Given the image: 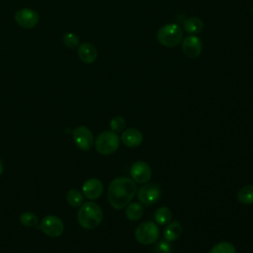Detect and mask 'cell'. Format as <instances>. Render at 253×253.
Wrapping results in <instances>:
<instances>
[{"label": "cell", "instance_id": "obj_1", "mask_svg": "<svg viewBox=\"0 0 253 253\" xmlns=\"http://www.w3.org/2000/svg\"><path fill=\"white\" fill-rule=\"evenodd\" d=\"M135 182L126 177L114 179L108 187V201L115 210L126 208L136 194Z\"/></svg>", "mask_w": 253, "mask_h": 253}, {"label": "cell", "instance_id": "obj_2", "mask_svg": "<svg viewBox=\"0 0 253 253\" xmlns=\"http://www.w3.org/2000/svg\"><path fill=\"white\" fill-rule=\"evenodd\" d=\"M103 211L95 202H86L81 205L77 219L79 224L85 229H94L98 227L103 220Z\"/></svg>", "mask_w": 253, "mask_h": 253}, {"label": "cell", "instance_id": "obj_3", "mask_svg": "<svg viewBox=\"0 0 253 253\" xmlns=\"http://www.w3.org/2000/svg\"><path fill=\"white\" fill-rule=\"evenodd\" d=\"M183 40V31L177 24H166L157 31V41L166 47H174Z\"/></svg>", "mask_w": 253, "mask_h": 253}, {"label": "cell", "instance_id": "obj_4", "mask_svg": "<svg viewBox=\"0 0 253 253\" xmlns=\"http://www.w3.org/2000/svg\"><path fill=\"white\" fill-rule=\"evenodd\" d=\"M120 142L118 133L112 130H105L96 137L95 148L102 155H110L119 148Z\"/></svg>", "mask_w": 253, "mask_h": 253}, {"label": "cell", "instance_id": "obj_5", "mask_svg": "<svg viewBox=\"0 0 253 253\" xmlns=\"http://www.w3.org/2000/svg\"><path fill=\"white\" fill-rule=\"evenodd\" d=\"M160 235V229L156 222L145 221L136 226L134 237L136 241L143 245H150L157 241Z\"/></svg>", "mask_w": 253, "mask_h": 253}, {"label": "cell", "instance_id": "obj_6", "mask_svg": "<svg viewBox=\"0 0 253 253\" xmlns=\"http://www.w3.org/2000/svg\"><path fill=\"white\" fill-rule=\"evenodd\" d=\"M137 193V199L142 206L149 207L158 202L161 198V188L156 183H146L141 186Z\"/></svg>", "mask_w": 253, "mask_h": 253}, {"label": "cell", "instance_id": "obj_7", "mask_svg": "<svg viewBox=\"0 0 253 253\" xmlns=\"http://www.w3.org/2000/svg\"><path fill=\"white\" fill-rule=\"evenodd\" d=\"M41 230L47 236L57 237L62 234L64 225L62 220L56 215H46L40 223Z\"/></svg>", "mask_w": 253, "mask_h": 253}, {"label": "cell", "instance_id": "obj_8", "mask_svg": "<svg viewBox=\"0 0 253 253\" xmlns=\"http://www.w3.org/2000/svg\"><path fill=\"white\" fill-rule=\"evenodd\" d=\"M74 143L82 150H90L94 143V137L91 130L84 126H77L72 131Z\"/></svg>", "mask_w": 253, "mask_h": 253}, {"label": "cell", "instance_id": "obj_9", "mask_svg": "<svg viewBox=\"0 0 253 253\" xmlns=\"http://www.w3.org/2000/svg\"><path fill=\"white\" fill-rule=\"evenodd\" d=\"M15 21L20 27L24 29H33L38 25L40 16L33 9L21 8L15 14Z\"/></svg>", "mask_w": 253, "mask_h": 253}, {"label": "cell", "instance_id": "obj_10", "mask_svg": "<svg viewBox=\"0 0 253 253\" xmlns=\"http://www.w3.org/2000/svg\"><path fill=\"white\" fill-rule=\"evenodd\" d=\"M129 174L131 179L138 184L147 183L152 175V171L150 166L144 161H136L134 162L129 170Z\"/></svg>", "mask_w": 253, "mask_h": 253}, {"label": "cell", "instance_id": "obj_11", "mask_svg": "<svg viewBox=\"0 0 253 253\" xmlns=\"http://www.w3.org/2000/svg\"><path fill=\"white\" fill-rule=\"evenodd\" d=\"M182 50L187 57H198L203 50V44L201 40L195 35L186 37L184 40H182Z\"/></svg>", "mask_w": 253, "mask_h": 253}, {"label": "cell", "instance_id": "obj_12", "mask_svg": "<svg viewBox=\"0 0 253 253\" xmlns=\"http://www.w3.org/2000/svg\"><path fill=\"white\" fill-rule=\"evenodd\" d=\"M103 190V183L97 178H90L86 180L82 186V192L84 196L89 200L98 199L102 195Z\"/></svg>", "mask_w": 253, "mask_h": 253}, {"label": "cell", "instance_id": "obj_13", "mask_svg": "<svg viewBox=\"0 0 253 253\" xmlns=\"http://www.w3.org/2000/svg\"><path fill=\"white\" fill-rule=\"evenodd\" d=\"M121 139L123 143L127 147H137L141 144L143 135L139 129L131 127L123 130Z\"/></svg>", "mask_w": 253, "mask_h": 253}, {"label": "cell", "instance_id": "obj_14", "mask_svg": "<svg viewBox=\"0 0 253 253\" xmlns=\"http://www.w3.org/2000/svg\"><path fill=\"white\" fill-rule=\"evenodd\" d=\"M77 53L80 60L84 63H93L98 55L97 48L90 42H83L77 46Z\"/></svg>", "mask_w": 253, "mask_h": 253}, {"label": "cell", "instance_id": "obj_15", "mask_svg": "<svg viewBox=\"0 0 253 253\" xmlns=\"http://www.w3.org/2000/svg\"><path fill=\"white\" fill-rule=\"evenodd\" d=\"M182 231H183V227L179 221L169 222L168 224H166V227L164 229V233H163L164 239L169 242L174 241L181 236Z\"/></svg>", "mask_w": 253, "mask_h": 253}, {"label": "cell", "instance_id": "obj_16", "mask_svg": "<svg viewBox=\"0 0 253 253\" xmlns=\"http://www.w3.org/2000/svg\"><path fill=\"white\" fill-rule=\"evenodd\" d=\"M143 212H144L143 206L138 202L129 203L126 207V216L128 220H131V221L138 220L143 215Z\"/></svg>", "mask_w": 253, "mask_h": 253}, {"label": "cell", "instance_id": "obj_17", "mask_svg": "<svg viewBox=\"0 0 253 253\" xmlns=\"http://www.w3.org/2000/svg\"><path fill=\"white\" fill-rule=\"evenodd\" d=\"M184 29L188 34L196 35L203 31L204 29V22L199 17H189L184 22Z\"/></svg>", "mask_w": 253, "mask_h": 253}, {"label": "cell", "instance_id": "obj_18", "mask_svg": "<svg viewBox=\"0 0 253 253\" xmlns=\"http://www.w3.org/2000/svg\"><path fill=\"white\" fill-rule=\"evenodd\" d=\"M172 219V211L167 207H160L154 211V220L158 225H166Z\"/></svg>", "mask_w": 253, "mask_h": 253}, {"label": "cell", "instance_id": "obj_19", "mask_svg": "<svg viewBox=\"0 0 253 253\" xmlns=\"http://www.w3.org/2000/svg\"><path fill=\"white\" fill-rule=\"evenodd\" d=\"M237 199L241 204H253V185H246L242 187L237 193Z\"/></svg>", "mask_w": 253, "mask_h": 253}, {"label": "cell", "instance_id": "obj_20", "mask_svg": "<svg viewBox=\"0 0 253 253\" xmlns=\"http://www.w3.org/2000/svg\"><path fill=\"white\" fill-rule=\"evenodd\" d=\"M66 201L71 207L77 208L83 204V195L80 191L76 189H71L66 194Z\"/></svg>", "mask_w": 253, "mask_h": 253}, {"label": "cell", "instance_id": "obj_21", "mask_svg": "<svg viewBox=\"0 0 253 253\" xmlns=\"http://www.w3.org/2000/svg\"><path fill=\"white\" fill-rule=\"evenodd\" d=\"M209 253H236L235 247L233 244L227 241H222L215 244Z\"/></svg>", "mask_w": 253, "mask_h": 253}, {"label": "cell", "instance_id": "obj_22", "mask_svg": "<svg viewBox=\"0 0 253 253\" xmlns=\"http://www.w3.org/2000/svg\"><path fill=\"white\" fill-rule=\"evenodd\" d=\"M126 120L122 116H116L110 122L111 130L116 133L123 132V130H125V128H126Z\"/></svg>", "mask_w": 253, "mask_h": 253}, {"label": "cell", "instance_id": "obj_23", "mask_svg": "<svg viewBox=\"0 0 253 253\" xmlns=\"http://www.w3.org/2000/svg\"><path fill=\"white\" fill-rule=\"evenodd\" d=\"M63 43L69 48H75L79 45V37L71 32H67L62 37Z\"/></svg>", "mask_w": 253, "mask_h": 253}, {"label": "cell", "instance_id": "obj_24", "mask_svg": "<svg viewBox=\"0 0 253 253\" xmlns=\"http://www.w3.org/2000/svg\"><path fill=\"white\" fill-rule=\"evenodd\" d=\"M20 221L21 223L24 225V226H27V227H33L35 225L38 224L39 222V219L37 217V215L33 212H24L21 214L20 216Z\"/></svg>", "mask_w": 253, "mask_h": 253}, {"label": "cell", "instance_id": "obj_25", "mask_svg": "<svg viewBox=\"0 0 253 253\" xmlns=\"http://www.w3.org/2000/svg\"><path fill=\"white\" fill-rule=\"evenodd\" d=\"M2 172H3V163H2V160L0 158V176H1Z\"/></svg>", "mask_w": 253, "mask_h": 253}, {"label": "cell", "instance_id": "obj_26", "mask_svg": "<svg viewBox=\"0 0 253 253\" xmlns=\"http://www.w3.org/2000/svg\"><path fill=\"white\" fill-rule=\"evenodd\" d=\"M252 14H253V6H252Z\"/></svg>", "mask_w": 253, "mask_h": 253}]
</instances>
